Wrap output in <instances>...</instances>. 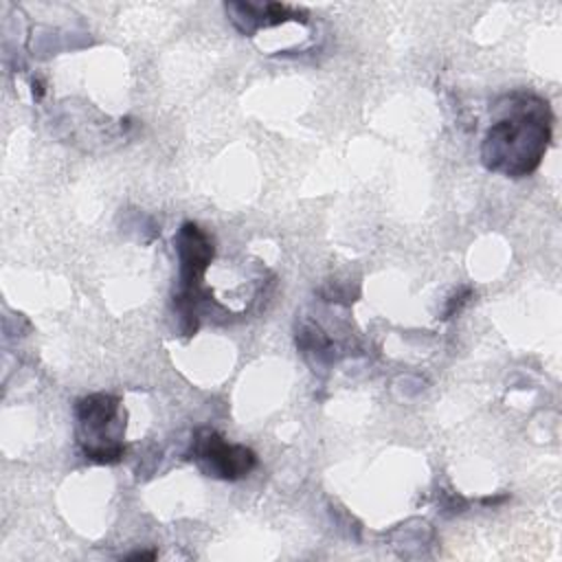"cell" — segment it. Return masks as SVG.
Wrapping results in <instances>:
<instances>
[{"mask_svg": "<svg viewBox=\"0 0 562 562\" xmlns=\"http://www.w3.org/2000/svg\"><path fill=\"white\" fill-rule=\"evenodd\" d=\"M496 110L501 116L487 127L481 160L485 169L507 178H525L538 169L551 143L549 103L531 92L505 94Z\"/></svg>", "mask_w": 562, "mask_h": 562, "instance_id": "cell-1", "label": "cell"}, {"mask_svg": "<svg viewBox=\"0 0 562 562\" xmlns=\"http://www.w3.org/2000/svg\"><path fill=\"white\" fill-rule=\"evenodd\" d=\"M121 402L108 393H92L75 404L77 441L86 459L94 463H116L125 454L119 422Z\"/></svg>", "mask_w": 562, "mask_h": 562, "instance_id": "cell-2", "label": "cell"}, {"mask_svg": "<svg viewBox=\"0 0 562 562\" xmlns=\"http://www.w3.org/2000/svg\"><path fill=\"white\" fill-rule=\"evenodd\" d=\"M180 261V290L176 305L187 321V334L195 331V305L202 296V279L213 259L211 237L193 222H184L173 237Z\"/></svg>", "mask_w": 562, "mask_h": 562, "instance_id": "cell-3", "label": "cell"}, {"mask_svg": "<svg viewBox=\"0 0 562 562\" xmlns=\"http://www.w3.org/2000/svg\"><path fill=\"white\" fill-rule=\"evenodd\" d=\"M191 454L206 476L222 481H239L248 476L257 465V454L250 448L241 443H228L213 428H200L195 432Z\"/></svg>", "mask_w": 562, "mask_h": 562, "instance_id": "cell-4", "label": "cell"}, {"mask_svg": "<svg viewBox=\"0 0 562 562\" xmlns=\"http://www.w3.org/2000/svg\"><path fill=\"white\" fill-rule=\"evenodd\" d=\"M154 558H156L154 551H136L127 555V560H154Z\"/></svg>", "mask_w": 562, "mask_h": 562, "instance_id": "cell-5", "label": "cell"}]
</instances>
